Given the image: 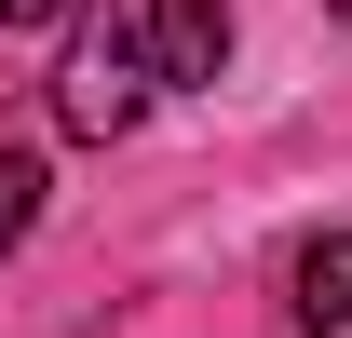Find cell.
<instances>
[{
	"mask_svg": "<svg viewBox=\"0 0 352 338\" xmlns=\"http://www.w3.org/2000/svg\"><path fill=\"white\" fill-rule=\"evenodd\" d=\"M28 230H41V149H14V135H0V257L28 244Z\"/></svg>",
	"mask_w": 352,
	"mask_h": 338,
	"instance_id": "cell-4",
	"label": "cell"
},
{
	"mask_svg": "<svg viewBox=\"0 0 352 338\" xmlns=\"http://www.w3.org/2000/svg\"><path fill=\"white\" fill-rule=\"evenodd\" d=\"M82 0H0V27H68Z\"/></svg>",
	"mask_w": 352,
	"mask_h": 338,
	"instance_id": "cell-5",
	"label": "cell"
},
{
	"mask_svg": "<svg viewBox=\"0 0 352 338\" xmlns=\"http://www.w3.org/2000/svg\"><path fill=\"white\" fill-rule=\"evenodd\" d=\"M54 122L82 135V149H109V135L149 122V54H135L122 14H95L82 41H68V68H54Z\"/></svg>",
	"mask_w": 352,
	"mask_h": 338,
	"instance_id": "cell-1",
	"label": "cell"
},
{
	"mask_svg": "<svg viewBox=\"0 0 352 338\" xmlns=\"http://www.w3.org/2000/svg\"><path fill=\"white\" fill-rule=\"evenodd\" d=\"M285 297H298V338H352V230H311L285 257Z\"/></svg>",
	"mask_w": 352,
	"mask_h": 338,
	"instance_id": "cell-3",
	"label": "cell"
},
{
	"mask_svg": "<svg viewBox=\"0 0 352 338\" xmlns=\"http://www.w3.org/2000/svg\"><path fill=\"white\" fill-rule=\"evenodd\" d=\"M339 27H352V0H339Z\"/></svg>",
	"mask_w": 352,
	"mask_h": 338,
	"instance_id": "cell-6",
	"label": "cell"
},
{
	"mask_svg": "<svg viewBox=\"0 0 352 338\" xmlns=\"http://www.w3.org/2000/svg\"><path fill=\"white\" fill-rule=\"evenodd\" d=\"M230 68V0H149V82H217Z\"/></svg>",
	"mask_w": 352,
	"mask_h": 338,
	"instance_id": "cell-2",
	"label": "cell"
}]
</instances>
